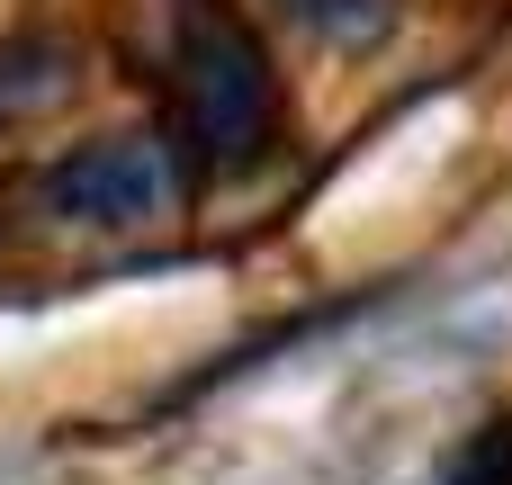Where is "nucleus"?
<instances>
[{"label": "nucleus", "mask_w": 512, "mask_h": 485, "mask_svg": "<svg viewBox=\"0 0 512 485\" xmlns=\"http://www.w3.org/2000/svg\"><path fill=\"white\" fill-rule=\"evenodd\" d=\"M432 485H512V423H486L477 441H459V459Z\"/></svg>", "instance_id": "obj_5"}, {"label": "nucleus", "mask_w": 512, "mask_h": 485, "mask_svg": "<svg viewBox=\"0 0 512 485\" xmlns=\"http://www.w3.org/2000/svg\"><path fill=\"white\" fill-rule=\"evenodd\" d=\"M72 90V45H45V36H0V126L27 117V108H54Z\"/></svg>", "instance_id": "obj_3"}, {"label": "nucleus", "mask_w": 512, "mask_h": 485, "mask_svg": "<svg viewBox=\"0 0 512 485\" xmlns=\"http://www.w3.org/2000/svg\"><path fill=\"white\" fill-rule=\"evenodd\" d=\"M171 90H180V144L198 171H252L279 135V81L261 63V36L207 0L180 9L171 36Z\"/></svg>", "instance_id": "obj_1"}, {"label": "nucleus", "mask_w": 512, "mask_h": 485, "mask_svg": "<svg viewBox=\"0 0 512 485\" xmlns=\"http://www.w3.org/2000/svg\"><path fill=\"white\" fill-rule=\"evenodd\" d=\"M288 18L324 45H378L396 27V0H288Z\"/></svg>", "instance_id": "obj_4"}, {"label": "nucleus", "mask_w": 512, "mask_h": 485, "mask_svg": "<svg viewBox=\"0 0 512 485\" xmlns=\"http://www.w3.org/2000/svg\"><path fill=\"white\" fill-rule=\"evenodd\" d=\"M180 153L162 135H90L36 171V207L81 234H144L180 207Z\"/></svg>", "instance_id": "obj_2"}]
</instances>
